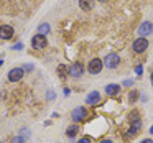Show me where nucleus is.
Wrapping results in <instances>:
<instances>
[{
	"instance_id": "f257e3e1",
	"label": "nucleus",
	"mask_w": 153,
	"mask_h": 143,
	"mask_svg": "<svg viewBox=\"0 0 153 143\" xmlns=\"http://www.w3.org/2000/svg\"><path fill=\"white\" fill-rule=\"evenodd\" d=\"M119 64H120V56L117 53H109L105 56V59H104V66L107 69H115Z\"/></svg>"
},
{
	"instance_id": "f03ea898",
	"label": "nucleus",
	"mask_w": 153,
	"mask_h": 143,
	"mask_svg": "<svg viewBox=\"0 0 153 143\" xmlns=\"http://www.w3.org/2000/svg\"><path fill=\"white\" fill-rule=\"evenodd\" d=\"M31 46H33V50H45V48L48 46L46 36H45V35L36 33L33 38H31Z\"/></svg>"
},
{
	"instance_id": "7ed1b4c3",
	"label": "nucleus",
	"mask_w": 153,
	"mask_h": 143,
	"mask_svg": "<svg viewBox=\"0 0 153 143\" xmlns=\"http://www.w3.org/2000/svg\"><path fill=\"white\" fill-rule=\"evenodd\" d=\"M146 48H148V40L146 38H143V36H140V38H137L135 41H133V44H132V50L135 51V53H143V51H146Z\"/></svg>"
},
{
	"instance_id": "20e7f679",
	"label": "nucleus",
	"mask_w": 153,
	"mask_h": 143,
	"mask_svg": "<svg viewBox=\"0 0 153 143\" xmlns=\"http://www.w3.org/2000/svg\"><path fill=\"white\" fill-rule=\"evenodd\" d=\"M102 67H104V61H100L99 58H94V59H91L89 66H87V71L91 74H99L102 71Z\"/></svg>"
},
{
	"instance_id": "39448f33",
	"label": "nucleus",
	"mask_w": 153,
	"mask_h": 143,
	"mask_svg": "<svg viewBox=\"0 0 153 143\" xmlns=\"http://www.w3.org/2000/svg\"><path fill=\"white\" fill-rule=\"evenodd\" d=\"M23 76H25L23 67H13V69L8 71V81L10 82H18Z\"/></svg>"
},
{
	"instance_id": "423d86ee",
	"label": "nucleus",
	"mask_w": 153,
	"mask_h": 143,
	"mask_svg": "<svg viewBox=\"0 0 153 143\" xmlns=\"http://www.w3.org/2000/svg\"><path fill=\"white\" fill-rule=\"evenodd\" d=\"M86 117H87V110L84 109V107H76V109L71 112V119H73L74 122H82Z\"/></svg>"
},
{
	"instance_id": "0eeeda50",
	"label": "nucleus",
	"mask_w": 153,
	"mask_h": 143,
	"mask_svg": "<svg viewBox=\"0 0 153 143\" xmlns=\"http://www.w3.org/2000/svg\"><path fill=\"white\" fill-rule=\"evenodd\" d=\"M13 35L15 31L10 25H0V38L2 40H10V38H13Z\"/></svg>"
},
{
	"instance_id": "6e6552de",
	"label": "nucleus",
	"mask_w": 153,
	"mask_h": 143,
	"mask_svg": "<svg viewBox=\"0 0 153 143\" xmlns=\"http://www.w3.org/2000/svg\"><path fill=\"white\" fill-rule=\"evenodd\" d=\"M84 74V66L81 63H74L73 66L69 67V76L71 77H81Z\"/></svg>"
},
{
	"instance_id": "1a4fd4ad",
	"label": "nucleus",
	"mask_w": 153,
	"mask_h": 143,
	"mask_svg": "<svg viewBox=\"0 0 153 143\" xmlns=\"http://www.w3.org/2000/svg\"><path fill=\"white\" fill-rule=\"evenodd\" d=\"M152 31H153L152 21H143V23L140 25V28H138V35H140V36H143V38H146Z\"/></svg>"
},
{
	"instance_id": "9d476101",
	"label": "nucleus",
	"mask_w": 153,
	"mask_h": 143,
	"mask_svg": "<svg viewBox=\"0 0 153 143\" xmlns=\"http://www.w3.org/2000/svg\"><path fill=\"white\" fill-rule=\"evenodd\" d=\"M140 128H142V122H140V119H133L132 120V123H130V130H128V133H127V136H135L137 133L140 132Z\"/></svg>"
},
{
	"instance_id": "9b49d317",
	"label": "nucleus",
	"mask_w": 153,
	"mask_h": 143,
	"mask_svg": "<svg viewBox=\"0 0 153 143\" xmlns=\"http://www.w3.org/2000/svg\"><path fill=\"white\" fill-rule=\"evenodd\" d=\"M99 102H100V94L97 92V90H92V92L86 97V104H89V105H96V104H99Z\"/></svg>"
},
{
	"instance_id": "f8f14e48",
	"label": "nucleus",
	"mask_w": 153,
	"mask_h": 143,
	"mask_svg": "<svg viewBox=\"0 0 153 143\" xmlns=\"http://www.w3.org/2000/svg\"><path fill=\"white\" fill-rule=\"evenodd\" d=\"M105 94L107 96H117V94L120 92V86L119 84H109V86H105Z\"/></svg>"
},
{
	"instance_id": "ddd939ff",
	"label": "nucleus",
	"mask_w": 153,
	"mask_h": 143,
	"mask_svg": "<svg viewBox=\"0 0 153 143\" xmlns=\"http://www.w3.org/2000/svg\"><path fill=\"white\" fill-rule=\"evenodd\" d=\"M79 7L84 12H91L94 8V0H79Z\"/></svg>"
},
{
	"instance_id": "4468645a",
	"label": "nucleus",
	"mask_w": 153,
	"mask_h": 143,
	"mask_svg": "<svg viewBox=\"0 0 153 143\" xmlns=\"http://www.w3.org/2000/svg\"><path fill=\"white\" fill-rule=\"evenodd\" d=\"M68 74H69V69H68L64 64H59V66H58V76H59L61 79H66Z\"/></svg>"
},
{
	"instance_id": "2eb2a0df",
	"label": "nucleus",
	"mask_w": 153,
	"mask_h": 143,
	"mask_svg": "<svg viewBox=\"0 0 153 143\" xmlns=\"http://www.w3.org/2000/svg\"><path fill=\"white\" fill-rule=\"evenodd\" d=\"M77 132H79V127L74 123V125H71L69 128H68V132H66V135L69 136V138H74V136L77 135Z\"/></svg>"
},
{
	"instance_id": "dca6fc26",
	"label": "nucleus",
	"mask_w": 153,
	"mask_h": 143,
	"mask_svg": "<svg viewBox=\"0 0 153 143\" xmlns=\"http://www.w3.org/2000/svg\"><path fill=\"white\" fill-rule=\"evenodd\" d=\"M48 31H50V25H48V23L40 25V28H38V33H40V35H46Z\"/></svg>"
},
{
	"instance_id": "f3484780",
	"label": "nucleus",
	"mask_w": 153,
	"mask_h": 143,
	"mask_svg": "<svg viewBox=\"0 0 153 143\" xmlns=\"http://www.w3.org/2000/svg\"><path fill=\"white\" fill-rule=\"evenodd\" d=\"M137 99H138V90H130V94H128V100H130V104H133Z\"/></svg>"
},
{
	"instance_id": "a211bd4d",
	"label": "nucleus",
	"mask_w": 153,
	"mask_h": 143,
	"mask_svg": "<svg viewBox=\"0 0 153 143\" xmlns=\"http://www.w3.org/2000/svg\"><path fill=\"white\" fill-rule=\"evenodd\" d=\"M10 143H25V138L23 136H15V138H12Z\"/></svg>"
},
{
	"instance_id": "6ab92c4d",
	"label": "nucleus",
	"mask_w": 153,
	"mask_h": 143,
	"mask_svg": "<svg viewBox=\"0 0 153 143\" xmlns=\"http://www.w3.org/2000/svg\"><path fill=\"white\" fill-rule=\"evenodd\" d=\"M77 143H92V140H91L89 136H84V138H81Z\"/></svg>"
},
{
	"instance_id": "aec40b11",
	"label": "nucleus",
	"mask_w": 153,
	"mask_h": 143,
	"mask_svg": "<svg viewBox=\"0 0 153 143\" xmlns=\"http://www.w3.org/2000/svg\"><path fill=\"white\" fill-rule=\"evenodd\" d=\"M135 73H137V74H142V73H143V67H142V66H137V67H135Z\"/></svg>"
},
{
	"instance_id": "412c9836",
	"label": "nucleus",
	"mask_w": 153,
	"mask_h": 143,
	"mask_svg": "<svg viewBox=\"0 0 153 143\" xmlns=\"http://www.w3.org/2000/svg\"><path fill=\"white\" fill-rule=\"evenodd\" d=\"M140 143H153V140L152 138H145V140H142Z\"/></svg>"
},
{
	"instance_id": "4be33fe9",
	"label": "nucleus",
	"mask_w": 153,
	"mask_h": 143,
	"mask_svg": "<svg viewBox=\"0 0 153 143\" xmlns=\"http://www.w3.org/2000/svg\"><path fill=\"white\" fill-rule=\"evenodd\" d=\"M132 84H133V81L130 79V81H125V82H123V86H127V87H128V86H132Z\"/></svg>"
},
{
	"instance_id": "5701e85b",
	"label": "nucleus",
	"mask_w": 153,
	"mask_h": 143,
	"mask_svg": "<svg viewBox=\"0 0 153 143\" xmlns=\"http://www.w3.org/2000/svg\"><path fill=\"white\" fill-rule=\"evenodd\" d=\"M22 46H23V44H22V43H17V44H15V46H13V50H22Z\"/></svg>"
},
{
	"instance_id": "b1692460",
	"label": "nucleus",
	"mask_w": 153,
	"mask_h": 143,
	"mask_svg": "<svg viewBox=\"0 0 153 143\" xmlns=\"http://www.w3.org/2000/svg\"><path fill=\"white\" fill-rule=\"evenodd\" d=\"M54 97H56V96H54V92H48V99H54Z\"/></svg>"
},
{
	"instance_id": "393cba45",
	"label": "nucleus",
	"mask_w": 153,
	"mask_h": 143,
	"mask_svg": "<svg viewBox=\"0 0 153 143\" xmlns=\"http://www.w3.org/2000/svg\"><path fill=\"white\" fill-rule=\"evenodd\" d=\"M100 143H114V142H112V140H102Z\"/></svg>"
},
{
	"instance_id": "a878e982",
	"label": "nucleus",
	"mask_w": 153,
	"mask_h": 143,
	"mask_svg": "<svg viewBox=\"0 0 153 143\" xmlns=\"http://www.w3.org/2000/svg\"><path fill=\"white\" fill-rule=\"evenodd\" d=\"M150 133H152V135H153V125H152V128H150Z\"/></svg>"
},
{
	"instance_id": "bb28decb",
	"label": "nucleus",
	"mask_w": 153,
	"mask_h": 143,
	"mask_svg": "<svg viewBox=\"0 0 153 143\" xmlns=\"http://www.w3.org/2000/svg\"><path fill=\"white\" fill-rule=\"evenodd\" d=\"M150 79H152V86H153V73H152V77H150Z\"/></svg>"
},
{
	"instance_id": "cd10ccee",
	"label": "nucleus",
	"mask_w": 153,
	"mask_h": 143,
	"mask_svg": "<svg viewBox=\"0 0 153 143\" xmlns=\"http://www.w3.org/2000/svg\"><path fill=\"white\" fill-rule=\"evenodd\" d=\"M2 64H4V59H0V66H2Z\"/></svg>"
},
{
	"instance_id": "c85d7f7f",
	"label": "nucleus",
	"mask_w": 153,
	"mask_h": 143,
	"mask_svg": "<svg viewBox=\"0 0 153 143\" xmlns=\"http://www.w3.org/2000/svg\"><path fill=\"white\" fill-rule=\"evenodd\" d=\"M99 2H109V0H99Z\"/></svg>"
}]
</instances>
